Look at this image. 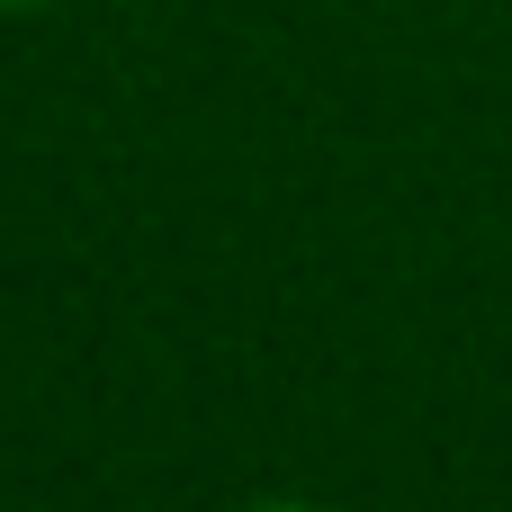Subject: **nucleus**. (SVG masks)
<instances>
[{
  "instance_id": "1",
  "label": "nucleus",
  "mask_w": 512,
  "mask_h": 512,
  "mask_svg": "<svg viewBox=\"0 0 512 512\" xmlns=\"http://www.w3.org/2000/svg\"><path fill=\"white\" fill-rule=\"evenodd\" d=\"M252 512H333V504H306V495H279V504H252Z\"/></svg>"
},
{
  "instance_id": "2",
  "label": "nucleus",
  "mask_w": 512,
  "mask_h": 512,
  "mask_svg": "<svg viewBox=\"0 0 512 512\" xmlns=\"http://www.w3.org/2000/svg\"><path fill=\"white\" fill-rule=\"evenodd\" d=\"M0 9H36V0H0Z\"/></svg>"
}]
</instances>
